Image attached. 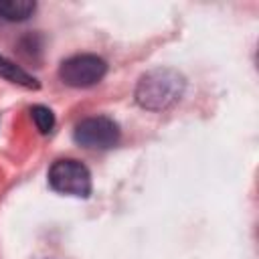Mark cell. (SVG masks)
Listing matches in <instances>:
<instances>
[{
  "mask_svg": "<svg viewBox=\"0 0 259 259\" xmlns=\"http://www.w3.org/2000/svg\"><path fill=\"white\" fill-rule=\"evenodd\" d=\"M184 91V77L174 69H152L138 81L136 101L150 111L174 105Z\"/></svg>",
  "mask_w": 259,
  "mask_h": 259,
  "instance_id": "6da1fadb",
  "label": "cell"
},
{
  "mask_svg": "<svg viewBox=\"0 0 259 259\" xmlns=\"http://www.w3.org/2000/svg\"><path fill=\"white\" fill-rule=\"evenodd\" d=\"M49 184L53 190L71 196H89L91 174L79 160H57L49 170Z\"/></svg>",
  "mask_w": 259,
  "mask_h": 259,
  "instance_id": "7a4b0ae2",
  "label": "cell"
},
{
  "mask_svg": "<svg viewBox=\"0 0 259 259\" xmlns=\"http://www.w3.org/2000/svg\"><path fill=\"white\" fill-rule=\"evenodd\" d=\"M107 65L97 55H75L61 63L59 77L71 87H89L103 79Z\"/></svg>",
  "mask_w": 259,
  "mask_h": 259,
  "instance_id": "3957f363",
  "label": "cell"
},
{
  "mask_svg": "<svg viewBox=\"0 0 259 259\" xmlns=\"http://www.w3.org/2000/svg\"><path fill=\"white\" fill-rule=\"evenodd\" d=\"M119 138V127L113 119L97 115V117H87L77 123L75 127V142L85 146V148H111Z\"/></svg>",
  "mask_w": 259,
  "mask_h": 259,
  "instance_id": "277c9868",
  "label": "cell"
},
{
  "mask_svg": "<svg viewBox=\"0 0 259 259\" xmlns=\"http://www.w3.org/2000/svg\"><path fill=\"white\" fill-rule=\"evenodd\" d=\"M36 4L30 0H0V16L10 22L26 20L34 12Z\"/></svg>",
  "mask_w": 259,
  "mask_h": 259,
  "instance_id": "5b68a950",
  "label": "cell"
},
{
  "mask_svg": "<svg viewBox=\"0 0 259 259\" xmlns=\"http://www.w3.org/2000/svg\"><path fill=\"white\" fill-rule=\"evenodd\" d=\"M0 77H4L10 83H18L22 87H28V89H38V83L32 75H28L24 69H20L16 63L8 61L2 55H0Z\"/></svg>",
  "mask_w": 259,
  "mask_h": 259,
  "instance_id": "8992f818",
  "label": "cell"
},
{
  "mask_svg": "<svg viewBox=\"0 0 259 259\" xmlns=\"http://www.w3.org/2000/svg\"><path fill=\"white\" fill-rule=\"evenodd\" d=\"M30 115H32V121H34V125H36V130H38L40 134H49V132L55 127V115H53V111H51L49 107H45V105H34V107L30 109Z\"/></svg>",
  "mask_w": 259,
  "mask_h": 259,
  "instance_id": "52a82bcc",
  "label": "cell"
}]
</instances>
